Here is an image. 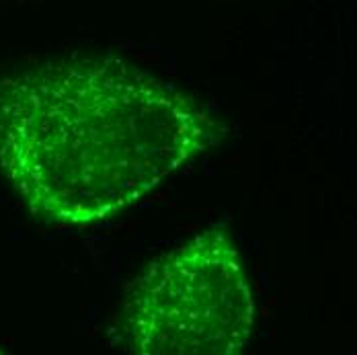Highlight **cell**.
<instances>
[{
    "instance_id": "6da1fadb",
    "label": "cell",
    "mask_w": 357,
    "mask_h": 355,
    "mask_svg": "<svg viewBox=\"0 0 357 355\" xmlns=\"http://www.w3.org/2000/svg\"><path fill=\"white\" fill-rule=\"evenodd\" d=\"M222 136L193 97L123 60H64L0 80V173L50 224L119 216Z\"/></svg>"
},
{
    "instance_id": "7a4b0ae2",
    "label": "cell",
    "mask_w": 357,
    "mask_h": 355,
    "mask_svg": "<svg viewBox=\"0 0 357 355\" xmlns=\"http://www.w3.org/2000/svg\"><path fill=\"white\" fill-rule=\"evenodd\" d=\"M252 328L255 298L241 250L228 232L208 228L132 284L119 339L140 355H236Z\"/></svg>"
}]
</instances>
